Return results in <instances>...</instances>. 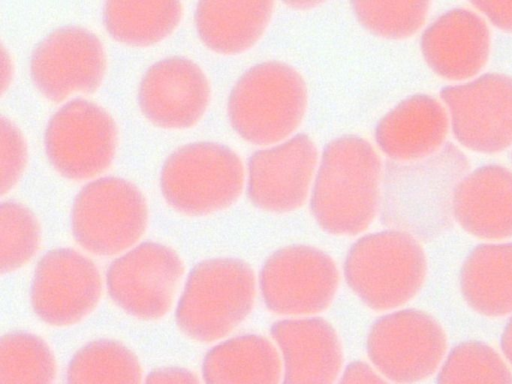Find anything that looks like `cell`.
<instances>
[{
    "label": "cell",
    "mask_w": 512,
    "mask_h": 384,
    "mask_svg": "<svg viewBox=\"0 0 512 384\" xmlns=\"http://www.w3.org/2000/svg\"><path fill=\"white\" fill-rule=\"evenodd\" d=\"M382 177L379 157L368 141L355 135L330 141L310 192L317 225L336 236L365 231L380 209Z\"/></svg>",
    "instance_id": "cell-1"
},
{
    "label": "cell",
    "mask_w": 512,
    "mask_h": 384,
    "mask_svg": "<svg viewBox=\"0 0 512 384\" xmlns=\"http://www.w3.org/2000/svg\"><path fill=\"white\" fill-rule=\"evenodd\" d=\"M468 169L467 157L451 143L422 160L387 163L382 177V222L418 240L437 237L452 223L454 189Z\"/></svg>",
    "instance_id": "cell-2"
},
{
    "label": "cell",
    "mask_w": 512,
    "mask_h": 384,
    "mask_svg": "<svg viewBox=\"0 0 512 384\" xmlns=\"http://www.w3.org/2000/svg\"><path fill=\"white\" fill-rule=\"evenodd\" d=\"M427 275V258L419 240L396 229L368 233L348 249L343 276L368 308L389 312L411 301Z\"/></svg>",
    "instance_id": "cell-3"
},
{
    "label": "cell",
    "mask_w": 512,
    "mask_h": 384,
    "mask_svg": "<svg viewBox=\"0 0 512 384\" xmlns=\"http://www.w3.org/2000/svg\"><path fill=\"white\" fill-rule=\"evenodd\" d=\"M251 266L235 257H215L189 272L175 319L187 337L214 342L230 334L251 313L257 290Z\"/></svg>",
    "instance_id": "cell-4"
},
{
    "label": "cell",
    "mask_w": 512,
    "mask_h": 384,
    "mask_svg": "<svg viewBox=\"0 0 512 384\" xmlns=\"http://www.w3.org/2000/svg\"><path fill=\"white\" fill-rule=\"evenodd\" d=\"M307 86L292 66L267 61L245 71L228 98V117L236 133L256 145L280 142L300 125Z\"/></svg>",
    "instance_id": "cell-5"
},
{
    "label": "cell",
    "mask_w": 512,
    "mask_h": 384,
    "mask_svg": "<svg viewBox=\"0 0 512 384\" xmlns=\"http://www.w3.org/2000/svg\"><path fill=\"white\" fill-rule=\"evenodd\" d=\"M244 170L238 155L215 142H193L173 151L160 172L165 201L189 216H205L231 206L241 195Z\"/></svg>",
    "instance_id": "cell-6"
},
{
    "label": "cell",
    "mask_w": 512,
    "mask_h": 384,
    "mask_svg": "<svg viewBox=\"0 0 512 384\" xmlns=\"http://www.w3.org/2000/svg\"><path fill=\"white\" fill-rule=\"evenodd\" d=\"M447 336L429 313L404 308L389 311L371 325L366 352L371 365L394 384H416L443 362Z\"/></svg>",
    "instance_id": "cell-7"
},
{
    "label": "cell",
    "mask_w": 512,
    "mask_h": 384,
    "mask_svg": "<svg viewBox=\"0 0 512 384\" xmlns=\"http://www.w3.org/2000/svg\"><path fill=\"white\" fill-rule=\"evenodd\" d=\"M148 207L133 183L119 177H102L85 185L75 197L71 230L87 251L110 256L133 246L144 234Z\"/></svg>",
    "instance_id": "cell-8"
},
{
    "label": "cell",
    "mask_w": 512,
    "mask_h": 384,
    "mask_svg": "<svg viewBox=\"0 0 512 384\" xmlns=\"http://www.w3.org/2000/svg\"><path fill=\"white\" fill-rule=\"evenodd\" d=\"M340 281L333 258L320 248L296 244L275 250L261 266L258 288L271 312L315 316L333 302Z\"/></svg>",
    "instance_id": "cell-9"
},
{
    "label": "cell",
    "mask_w": 512,
    "mask_h": 384,
    "mask_svg": "<svg viewBox=\"0 0 512 384\" xmlns=\"http://www.w3.org/2000/svg\"><path fill=\"white\" fill-rule=\"evenodd\" d=\"M117 127L97 104L75 99L50 118L44 135L47 158L62 176L82 180L106 170L115 155Z\"/></svg>",
    "instance_id": "cell-10"
},
{
    "label": "cell",
    "mask_w": 512,
    "mask_h": 384,
    "mask_svg": "<svg viewBox=\"0 0 512 384\" xmlns=\"http://www.w3.org/2000/svg\"><path fill=\"white\" fill-rule=\"evenodd\" d=\"M440 95L452 132L462 146L494 154L512 145V76L486 73L444 87Z\"/></svg>",
    "instance_id": "cell-11"
},
{
    "label": "cell",
    "mask_w": 512,
    "mask_h": 384,
    "mask_svg": "<svg viewBox=\"0 0 512 384\" xmlns=\"http://www.w3.org/2000/svg\"><path fill=\"white\" fill-rule=\"evenodd\" d=\"M183 271L182 260L172 248L147 241L110 264L106 286L123 311L141 320H156L170 309Z\"/></svg>",
    "instance_id": "cell-12"
},
{
    "label": "cell",
    "mask_w": 512,
    "mask_h": 384,
    "mask_svg": "<svg viewBox=\"0 0 512 384\" xmlns=\"http://www.w3.org/2000/svg\"><path fill=\"white\" fill-rule=\"evenodd\" d=\"M105 69L106 56L99 38L75 25L49 33L34 48L30 59L33 84L53 102L63 101L75 92H94Z\"/></svg>",
    "instance_id": "cell-13"
},
{
    "label": "cell",
    "mask_w": 512,
    "mask_h": 384,
    "mask_svg": "<svg viewBox=\"0 0 512 384\" xmlns=\"http://www.w3.org/2000/svg\"><path fill=\"white\" fill-rule=\"evenodd\" d=\"M102 290L95 264L70 248L46 252L32 278L30 299L44 323L66 327L84 319L99 302Z\"/></svg>",
    "instance_id": "cell-14"
},
{
    "label": "cell",
    "mask_w": 512,
    "mask_h": 384,
    "mask_svg": "<svg viewBox=\"0 0 512 384\" xmlns=\"http://www.w3.org/2000/svg\"><path fill=\"white\" fill-rule=\"evenodd\" d=\"M317 160L315 144L305 134L256 151L247 166L250 202L272 213H288L300 208L311 192Z\"/></svg>",
    "instance_id": "cell-15"
},
{
    "label": "cell",
    "mask_w": 512,
    "mask_h": 384,
    "mask_svg": "<svg viewBox=\"0 0 512 384\" xmlns=\"http://www.w3.org/2000/svg\"><path fill=\"white\" fill-rule=\"evenodd\" d=\"M210 99V86L202 69L179 56L152 64L141 79L138 104L153 124L185 129L197 123Z\"/></svg>",
    "instance_id": "cell-16"
},
{
    "label": "cell",
    "mask_w": 512,
    "mask_h": 384,
    "mask_svg": "<svg viewBox=\"0 0 512 384\" xmlns=\"http://www.w3.org/2000/svg\"><path fill=\"white\" fill-rule=\"evenodd\" d=\"M282 362L281 384H336L343 350L334 327L318 316L286 317L270 328Z\"/></svg>",
    "instance_id": "cell-17"
},
{
    "label": "cell",
    "mask_w": 512,
    "mask_h": 384,
    "mask_svg": "<svg viewBox=\"0 0 512 384\" xmlns=\"http://www.w3.org/2000/svg\"><path fill=\"white\" fill-rule=\"evenodd\" d=\"M423 58L439 77L467 80L485 66L491 48L486 22L467 8H454L436 18L420 40Z\"/></svg>",
    "instance_id": "cell-18"
},
{
    "label": "cell",
    "mask_w": 512,
    "mask_h": 384,
    "mask_svg": "<svg viewBox=\"0 0 512 384\" xmlns=\"http://www.w3.org/2000/svg\"><path fill=\"white\" fill-rule=\"evenodd\" d=\"M452 215L473 237L489 242L512 237V171L488 164L468 171L452 197Z\"/></svg>",
    "instance_id": "cell-19"
},
{
    "label": "cell",
    "mask_w": 512,
    "mask_h": 384,
    "mask_svg": "<svg viewBox=\"0 0 512 384\" xmlns=\"http://www.w3.org/2000/svg\"><path fill=\"white\" fill-rule=\"evenodd\" d=\"M449 128L446 108L434 97H407L378 122L375 139L380 149L397 162L425 159L441 148Z\"/></svg>",
    "instance_id": "cell-20"
},
{
    "label": "cell",
    "mask_w": 512,
    "mask_h": 384,
    "mask_svg": "<svg viewBox=\"0 0 512 384\" xmlns=\"http://www.w3.org/2000/svg\"><path fill=\"white\" fill-rule=\"evenodd\" d=\"M459 288L465 303L482 316L512 314V241L475 246L461 265Z\"/></svg>",
    "instance_id": "cell-21"
},
{
    "label": "cell",
    "mask_w": 512,
    "mask_h": 384,
    "mask_svg": "<svg viewBox=\"0 0 512 384\" xmlns=\"http://www.w3.org/2000/svg\"><path fill=\"white\" fill-rule=\"evenodd\" d=\"M205 384H281L282 362L272 340L247 333L213 346L202 363Z\"/></svg>",
    "instance_id": "cell-22"
},
{
    "label": "cell",
    "mask_w": 512,
    "mask_h": 384,
    "mask_svg": "<svg viewBox=\"0 0 512 384\" xmlns=\"http://www.w3.org/2000/svg\"><path fill=\"white\" fill-rule=\"evenodd\" d=\"M273 8L272 1H200L194 15L196 30L210 50L238 54L261 38Z\"/></svg>",
    "instance_id": "cell-23"
},
{
    "label": "cell",
    "mask_w": 512,
    "mask_h": 384,
    "mask_svg": "<svg viewBox=\"0 0 512 384\" xmlns=\"http://www.w3.org/2000/svg\"><path fill=\"white\" fill-rule=\"evenodd\" d=\"M182 5L178 1H108L103 21L116 41L130 46H150L169 36L178 26Z\"/></svg>",
    "instance_id": "cell-24"
},
{
    "label": "cell",
    "mask_w": 512,
    "mask_h": 384,
    "mask_svg": "<svg viewBox=\"0 0 512 384\" xmlns=\"http://www.w3.org/2000/svg\"><path fill=\"white\" fill-rule=\"evenodd\" d=\"M141 366L124 344L98 339L82 346L69 361L66 384H140Z\"/></svg>",
    "instance_id": "cell-25"
},
{
    "label": "cell",
    "mask_w": 512,
    "mask_h": 384,
    "mask_svg": "<svg viewBox=\"0 0 512 384\" xmlns=\"http://www.w3.org/2000/svg\"><path fill=\"white\" fill-rule=\"evenodd\" d=\"M54 355L37 335L11 332L0 341V384H53Z\"/></svg>",
    "instance_id": "cell-26"
},
{
    "label": "cell",
    "mask_w": 512,
    "mask_h": 384,
    "mask_svg": "<svg viewBox=\"0 0 512 384\" xmlns=\"http://www.w3.org/2000/svg\"><path fill=\"white\" fill-rule=\"evenodd\" d=\"M436 384H512V373L493 347L469 340L448 352L439 367Z\"/></svg>",
    "instance_id": "cell-27"
},
{
    "label": "cell",
    "mask_w": 512,
    "mask_h": 384,
    "mask_svg": "<svg viewBox=\"0 0 512 384\" xmlns=\"http://www.w3.org/2000/svg\"><path fill=\"white\" fill-rule=\"evenodd\" d=\"M356 18L371 33L387 39L415 34L429 12L428 1H353Z\"/></svg>",
    "instance_id": "cell-28"
},
{
    "label": "cell",
    "mask_w": 512,
    "mask_h": 384,
    "mask_svg": "<svg viewBox=\"0 0 512 384\" xmlns=\"http://www.w3.org/2000/svg\"><path fill=\"white\" fill-rule=\"evenodd\" d=\"M0 226L1 272L10 273L25 265L37 252L40 227L32 211L14 201L2 202Z\"/></svg>",
    "instance_id": "cell-29"
},
{
    "label": "cell",
    "mask_w": 512,
    "mask_h": 384,
    "mask_svg": "<svg viewBox=\"0 0 512 384\" xmlns=\"http://www.w3.org/2000/svg\"><path fill=\"white\" fill-rule=\"evenodd\" d=\"M27 160L25 141L18 128L1 118V194L9 192L20 179Z\"/></svg>",
    "instance_id": "cell-30"
},
{
    "label": "cell",
    "mask_w": 512,
    "mask_h": 384,
    "mask_svg": "<svg viewBox=\"0 0 512 384\" xmlns=\"http://www.w3.org/2000/svg\"><path fill=\"white\" fill-rule=\"evenodd\" d=\"M336 384H394L380 374L372 365L353 361L342 371Z\"/></svg>",
    "instance_id": "cell-31"
},
{
    "label": "cell",
    "mask_w": 512,
    "mask_h": 384,
    "mask_svg": "<svg viewBox=\"0 0 512 384\" xmlns=\"http://www.w3.org/2000/svg\"><path fill=\"white\" fill-rule=\"evenodd\" d=\"M498 29L512 33V1L471 2Z\"/></svg>",
    "instance_id": "cell-32"
},
{
    "label": "cell",
    "mask_w": 512,
    "mask_h": 384,
    "mask_svg": "<svg viewBox=\"0 0 512 384\" xmlns=\"http://www.w3.org/2000/svg\"><path fill=\"white\" fill-rule=\"evenodd\" d=\"M144 384H200V382L190 370L169 366L151 371Z\"/></svg>",
    "instance_id": "cell-33"
},
{
    "label": "cell",
    "mask_w": 512,
    "mask_h": 384,
    "mask_svg": "<svg viewBox=\"0 0 512 384\" xmlns=\"http://www.w3.org/2000/svg\"><path fill=\"white\" fill-rule=\"evenodd\" d=\"M500 348L507 363L512 367V316L502 330Z\"/></svg>",
    "instance_id": "cell-34"
}]
</instances>
